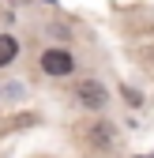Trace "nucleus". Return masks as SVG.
Returning <instances> with one entry per match:
<instances>
[{"instance_id": "f257e3e1", "label": "nucleus", "mask_w": 154, "mask_h": 158, "mask_svg": "<svg viewBox=\"0 0 154 158\" xmlns=\"http://www.w3.org/2000/svg\"><path fill=\"white\" fill-rule=\"evenodd\" d=\"M71 68H75V60H71V53H64V49H49L42 56V72L45 75H71Z\"/></svg>"}, {"instance_id": "f03ea898", "label": "nucleus", "mask_w": 154, "mask_h": 158, "mask_svg": "<svg viewBox=\"0 0 154 158\" xmlns=\"http://www.w3.org/2000/svg\"><path fill=\"white\" fill-rule=\"evenodd\" d=\"M75 94H79V102H83L87 109H102V106L109 102V94H105V87H102V83H83Z\"/></svg>"}, {"instance_id": "7ed1b4c3", "label": "nucleus", "mask_w": 154, "mask_h": 158, "mask_svg": "<svg viewBox=\"0 0 154 158\" xmlns=\"http://www.w3.org/2000/svg\"><path fill=\"white\" fill-rule=\"evenodd\" d=\"M90 143H94V147H113V143H117V124L98 121V124L90 128Z\"/></svg>"}, {"instance_id": "20e7f679", "label": "nucleus", "mask_w": 154, "mask_h": 158, "mask_svg": "<svg viewBox=\"0 0 154 158\" xmlns=\"http://www.w3.org/2000/svg\"><path fill=\"white\" fill-rule=\"evenodd\" d=\"M15 53H19V42H15L11 34H0V64H11Z\"/></svg>"}, {"instance_id": "39448f33", "label": "nucleus", "mask_w": 154, "mask_h": 158, "mask_svg": "<svg viewBox=\"0 0 154 158\" xmlns=\"http://www.w3.org/2000/svg\"><path fill=\"white\" fill-rule=\"evenodd\" d=\"M124 98H128V102H132V106H139V102H143V98H139V90H132V87L124 90Z\"/></svg>"}]
</instances>
